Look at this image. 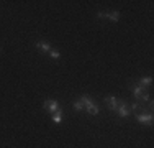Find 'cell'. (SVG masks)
<instances>
[{
  "label": "cell",
  "instance_id": "obj_8",
  "mask_svg": "<svg viewBox=\"0 0 154 148\" xmlns=\"http://www.w3.org/2000/svg\"><path fill=\"white\" fill-rule=\"evenodd\" d=\"M35 44H36V48L41 50V51H46V53H49V51H51V44L46 43V41H36Z\"/></svg>",
  "mask_w": 154,
  "mask_h": 148
},
{
  "label": "cell",
  "instance_id": "obj_11",
  "mask_svg": "<svg viewBox=\"0 0 154 148\" xmlns=\"http://www.w3.org/2000/svg\"><path fill=\"white\" fill-rule=\"evenodd\" d=\"M79 101L84 104V107H87V105H90V104H94V101L89 97V95H82V97H80Z\"/></svg>",
  "mask_w": 154,
  "mask_h": 148
},
{
  "label": "cell",
  "instance_id": "obj_1",
  "mask_svg": "<svg viewBox=\"0 0 154 148\" xmlns=\"http://www.w3.org/2000/svg\"><path fill=\"white\" fill-rule=\"evenodd\" d=\"M130 89L133 91V95L138 99V102H141V104H144V102H148L149 99V94L144 91V87H141V86H136V84H130Z\"/></svg>",
  "mask_w": 154,
  "mask_h": 148
},
{
  "label": "cell",
  "instance_id": "obj_9",
  "mask_svg": "<svg viewBox=\"0 0 154 148\" xmlns=\"http://www.w3.org/2000/svg\"><path fill=\"white\" fill-rule=\"evenodd\" d=\"M138 82H139V86H141V87H148V86H151V84H152V77H151V76H148V77H141V79H139Z\"/></svg>",
  "mask_w": 154,
  "mask_h": 148
},
{
  "label": "cell",
  "instance_id": "obj_5",
  "mask_svg": "<svg viewBox=\"0 0 154 148\" xmlns=\"http://www.w3.org/2000/svg\"><path fill=\"white\" fill-rule=\"evenodd\" d=\"M97 18H108L112 21H118L120 20V12H112V13H103V12H98Z\"/></svg>",
  "mask_w": 154,
  "mask_h": 148
},
{
  "label": "cell",
  "instance_id": "obj_13",
  "mask_svg": "<svg viewBox=\"0 0 154 148\" xmlns=\"http://www.w3.org/2000/svg\"><path fill=\"white\" fill-rule=\"evenodd\" d=\"M49 56L53 58V59H59V58H61V54L57 53L56 50H51V51H49Z\"/></svg>",
  "mask_w": 154,
  "mask_h": 148
},
{
  "label": "cell",
  "instance_id": "obj_7",
  "mask_svg": "<svg viewBox=\"0 0 154 148\" xmlns=\"http://www.w3.org/2000/svg\"><path fill=\"white\" fill-rule=\"evenodd\" d=\"M84 110H87V112H89L90 115H97V114L100 112V109H98V105H97L95 102H94V104H90V105H87Z\"/></svg>",
  "mask_w": 154,
  "mask_h": 148
},
{
  "label": "cell",
  "instance_id": "obj_14",
  "mask_svg": "<svg viewBox=\"0 0 154 148\" xmlns=\"http://www.w3.org/2000/svg\"><path fill=\"white\" fill-rule=\"evenodd\" d=\"M0 51H2V48H0Z\"/></svg>",
  "mask_w": 154,
  "mask_h": 148
},
{
  "label": "cell",
  "instance_id": "obj_12",
  "mask_svg": "<svg viewBox=\"0 0 154 148\" xmlns=\"http://www.w3.org/2000/svg\"><path fill=\"white\" fill-rule=\"evenodd\" d=\"M74 109H75V110H79V112H80V110H84L85 107H84V104L80 102V101H75V102H74Z\"/></svg>",
  "mask_w": 154,
  "mask_h": 148
},
{
  "label": "cell",
  "instance_id": "obj_10",
  "mask_svg": "<svg viewBox=\"0 0 154 148\" xmlns=\"http://www.w3.org/2000/svg\"><path fill=\"white\" fill-rule=\"evenodd\" d=\"M61 120H62V112H61V110L54 112L53 114V122H54V124H61Z\"/></svg>",
  "mask_w": 154,
  "mask_h": 148
},
{
  "label": "cell",
  "instance_id": "obj_6",
  "mask_svg": "<svg viewBox=\"0 0 154 148\" xmlns=\"http://www.w3.org/2000/svg\"><path fill=\"white\" fill-rule=\"evenodd\" d=\"M105 102H107L108 109L115 112V110H116V107H118V102H120V101L115 97V95H107V97H105Z\"/></svg>",
  "mask_w": 154,
  "mask_h": 148
},
{
  "label": "cell",
  "instance_id": "obj_2",
  "mask_svg": "<svg viewBox=\"0 0 154 148\" xmlns=\"http://www.w3.org/2000/svg\"><path fill=\"white\" fill-rule=\"evenodd\" d=\"M116 112H118V117L120 118H126L131 115V109L128 104H125V101H120L118 102V107H116Z\"/></svg>",
  "mask_w": 154,
  "mask_h": 148
},
{
  "label": "cell",
  "instance_id": "obj_3",
  "mask_svg": "<svg viewBox=\"0 0 154 148\" xmlns=\"http://www.w3.org/2000/svg\"><path fill=\"white\" fill-rule=\"evenodd\" d=\"M43 109L48 110L49 114H54V112H57V110H61L57 101H46L45 104H43Z\"/></svg>",
  "mask_w": 154,
  "mask_h": 148
},
{
  "label": "cell",
  "instance_id": "obj_4",
  "mask_svg": "<svg viewBox=\"0 0 154 148\" xmlns=\"http://www.w3.org/2000/svg\"><path fill=\"white\" fill-rule=\"evenodd\" d=\"M136 118L139 124H143V125H152V120H154L152 114H138Z\"/></svg>",
  "mask_w": 154,
  "mask_h": 148
}]
</instances>
